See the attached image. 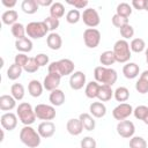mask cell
Here are the masks:
<instances>
[{"instance_id": "6da1fadb", "label": "cell", "mask_w": 148, "mask_h": 148, "mask_svg": "<svg viewBox=\"0 0 148 148\" xmlns=\"http://www.w3.org/2000/svg\"><path fill=\"white\" fill-rule=\"evenodd\" d=\"M94 77L95 81L101 84L106 86H113L117 82L118 74L117 72L111 67H104V66H97L94 69Z\"/></svg>"}, {"instance_id": "7a4b0ae2", "label": "cell", "mask_w": 148, "mask_h": 148, "mask_svg": "<svg viewBox=\"0 0 148 148\" xmlns=\"http://www.w3.org/2000/svg\"><path fill=\"white\" fill-rule=\"evenodd\" d=\"M74 67H75L74 62L71 59L65 58V59H60L58 61H52L47 66V72L59 74L62 77V76L72 75L74 73Z\"/></svg>"}, {"instance_id": "3957f363", "label": "cell", "mask_w": 148, "mask_h": 148, "mask_svg": "<svg viewBox=\"0 0 148 148\" xmlns=\"http://www.w3.org/2000/svg\"><path fill=\"white\" fill-rule=\"evenodd\" d=\"M20 140L23 145L29 148H37L40 145L42 136L31 126H23L20 131Z\"/></svg>"}, {"instance_id": "277c9868", "label": "cell", "mask_w": 148, "mask_h": 148, "mask_svg": "<svg viewBox=\"0 0 148 148\" xmlns=\"http://www.w3.org/2000/svg\"><path fill=\"white\" fill-rule=\"evenodd\" d=\"M16 114L18 120L24 126H31L37 118L35 113V108H32L31 104L27 102H22L18 104V106L16 108Z\"/></svg>"}, {"instance_id": "5b68a950", "label": "cell", "mask_w": 148, "mask_h": 148, "mask_svg": "<svg viewBox=\"0 0 148 148\" xmlns=\"http://www.w3.org/2000/svg\"><path fill=\"white\" fill-rule=\"evenodd\" d=\"M113 53L116 57V62L126 64L130 61L132 57V51L130 47V43L125 39H118L113 45Z\"/></svg>"}, {"instance_id": "8992f818", "label": "cell", "mask_w": 148, "mask_h": 148, "mask_svg": "<svg viewBox=\"0 0 148 148\" xmlns=\"http://www.w3.org/2000/svg\"><path fill=\"white\" fill-rule=\"evenodd\" d=\"M25 31L29 38L32 39H40L45 37L49 32V28L44 21H34L25 25Z\"/></svg>"}, {"instance_id": "52a82bcc", "label": "cell", "mask_w": 148, "mask_h": 148, "mask_svg": "<svg viewBox=\"0 0 148 148\" xmlns=\"http://www.w3.org/2000/svg\"><path fill=\"white\" fill-rule=\"evenodd\" d=\"M35 113L36 117L40 120L44 121H51L56 118V109L53 105H49V104H37L35 106Z\"/></svg>"}, {"instance_id": "ba28073f", "label": "cell", "mask_w": 148, "mask_h": 148, "mask_svg": "<svg viewBox=\"0 0 148 148\" xmlns=\"http://www.w3.org/2000/svg\"><path fill=\"white\" fill-rule=\"evenodd\" d=\"M84 45L89 49H95L101 43V32L96 28H87L83 31Z\"/></svg>"}, {"instance_id": "9c48e42d", "label": "cell", "mask_w": 148, "mask_h": 148, "mask_svg": "<svg viewBox=\"0 0 148 148\" xmlns=\"http://www.w3.org/2000/svg\"><path fill=\"white\" fill-rule=\"evenodd\" d=\"M81 20L89 28H95L101 23L99 14L94 8H86L83 10V13L81 14Z\"/></svg>"}, {"instance_id": "30bf717a", "label": "cell", "mask_w": 148, "mask_h": 148, "mask_svg": "<svg viewBox=\"0 0 148 148\" xmlns=\"http://www.w3.org/2000/svg\"><path fill=\"white\" fill-rule=\"evenodd\" d=\"M116 130H117V133L125 139H131L132 136H134V133H135L134 124L131 120H126V119L118 121Z\"/></svg>"}, {"instance_id": "8fae6325", "label": "cell", "mask_w": 148, "mask_h": 148, "mask_svg": "<svg viewBox=\"0 0 148 148\" xmlns=\"http://www.w3.org/2000/svg\"><path fill=\"white\" fill-rule=\"evenodd\" d=\"M133 108L131 104L128 103H120L118 104L113 110H112V116L116 120L118 121H121V120H125L126 118H128L132 113H133Z\"/></svg>"}, {"instance_id": "7c38bea8", "label": "cell", "mask_w": 148, "mask_h": 148, "mask_svg": "<svg viewBox=\"0 0 148 148\" xmlns=\"http://www.w3.org/2000/svg\"><path fill=\"white\" fill-rule=\"evenodd\" d=\"M86 80V74L81 71H76L69 76V87L73 90H80L87 84Z\"/></svg>"}, {"instance_id": "4fadbf2b", "label": "cell", "mask_w": 148, "mask_h": 148, "mask_svg": "<svg viewBox=\"0 0 148 148\" xmlns=\"http://www.w3.org/2000/svg\"><path fill=\"white\" fill-rule=\"evenodd\" d=\"M0 123L3 130L6 131H13L17 126V114L13 112H6L1 116Z\"/></svg>"}, {"instance_id": "5bb4252c", "label": "cell", "mask_w": 148, "mask_h": 148, "mask_svg": "<svg viewBox=\"0 0 148 148\" xmlns=\"http://www.w3.org/2000/svg\"><path fill=\"white\" fill-rule=\"evenodd\" d=\"M60 81H61V76L59 74H56V73H49L45 77H44V81H43V87L44 89L49 90V91H53L56 89H58L59 84H60Z\"/></svg>"}, {"instance_id": "9a60e30c", "label": "cell", "mask_w": 148, "mask_h": 148, "mask_svg": "<svg viewBox=\"0 0 148 148\" xmlns=\"http://www.w3.org/2000/svg\"><path fill=\"white\" fill-rule=\"evenodd\" d=\"M37 132L43 139H49L53 136L56 132V125L52 121H42L37 127Z\"/></svg>"}, {"instance_id": "2e32d148", "label": "cell", "mask_w": 148, "mask_h": 148, "mask_svg": "<svg viewBox=\"0 0 148 148\" xmlns=\"http://www.w3.org/2000/svg\"><path fill=\"white\" fill-rule=\"evenodd\" d=\"M66 130H67V132H68L71 135L76 136V135H80L84 128H83L82 123H81V120H80L79 118H72V119H69V120L67 121V124H66Z\"/></svg>"}, {"instance_id": "e0dca14e", "label": "cell", "mask_w": 148, "mask_h": 148, "mask_svg": "<svg viewBox=\"0 0 148 148\" xmlns=\"http://www.w3.org/2000/svg\"><path fill=\"white\" fill-rule=\"evenodd\" d=\"M123 74L126 79H130V80L135 79L140 74V67L138 64L128 61L123 66Z\"/></svg>"}, {"instance_id": "ac0fdd59", "label": "cell", "mask_w": 148, "mask_h": 148, "mask_svg": "<svg viewBox=\"0 0 148 148\" xmlns=\"http://www.w3.org/2000/svg\"><path fill=\"white\" fill-rule=\"evenodd\" d=\"M90 114L95 118H103L106 114V106L103 102H92L89 105Z\"/></svg>"}, {"instance_id": "d6986e66", "label": "cell", "mask_w": 148, "mask_h": 148, "mask_svg": "<svg viewBox=\"0 0 148 148\" xmlns=\"http://www.w3.org/2000/svg\"><path fill=\"white\" fill-rule=\"evenodd\" d=\"M135 90L139 94H142V95L148 92V69L143 71L140 74L139 80L135 83Z\"/></svg>"}, {"instance_id": "ffe728a7", "label": "cell", "mask_w": 148, "mask_h": 148, "mask_svg": "<svg viewBox=\"0 0 148 148\" xmlns=\"http://www.w3.org/2000/svg\"><path fill=\"white\" fill-rule=\"evenodd\" d=\"M46 44L51 50H59L62 46V38L57 32H50L46 37Z\"/></svg>"}, {"instance_id": "44dd1931", "label": "cell", "mask_w": 148, "mask_h": 148, "mask_svg": "<svg viewBox=\"0 0 148 148\" xmlns=\"http://www.w3.org/2000/svg\"><path fill=\"white\" fill-rule=\"evenodd\" d=\"M65 92L60 89H56L53 91L50 92V96H49V101L51 103V105L53 106H60L65 103Z\"/></svg>"}, {"instance_id": "7402d4cb", "label": "cell", "mask_w": 148, "mask_h": 148, "mask_svg": "<svg viewBox=\"0 0 148 148\" xmlns=\"http://www.w3.org/2000/svg\"><path fill=\"white\" fill-rule=\"evenodd\" d=\"M16 106V99L12 95H1L0 96V110L10 111Z\"/></svg>"}, {"instance_id": "603a6c76", "label": "cell", "mask_w": 148, "mask_h": 148, "mask_svg": "<svg viewBox=\"0 0 148 148\" xmlns=\"http://www.w3.org/2000/svg\"><path fill=\"white\" fill-rule=\"evenodd\" d=\"M17 18H18V14L15 9H8L6 12L2 13L1 15V21L3 24L6 25H13L15 23H17Z\"/></svg>"}, {"instance_id": "cb8c5ba5", "label": "cell", "mask_w": 148, "mask_h": 148, "mask_svg": "<svg viewBox=\"0 0 148 148\" xmlns=\"http://www.w3.org/2000/svg\"><path fill=\"white\" fill-rule=\"evenodd\" d=\"M15 49L21 53H27L32 50V42L29 37H24L15 40Z\"/></svg>"}, {"instance_id": "d4e9b609", "label": "cell", "mask_w": 148, "mask_h": 148, "mask_svg": "<svg viewBox=\"0 0 148 148\" xmlns=\"http://www.w3.org/2000/svg\"><path fill=\"white\" fill-rule=\"evenodd\" d=\"M79 119L81 120L82 126H83V128H84L86 131H89V132H90V131H94V130H95L96 121H95L94 117H92L90 113H87V112L81 113V114L79 116Z\"/></svg>"}, {"instance_id": "484cf974", "label": "cell", "mask_w": 148, "mask_h": 148, "mask_svg": "<svg viewBox=\"0 0 148 148\" xmlns=\"http://www.w3.org/2000/svg\"><path fill=\"white\" fill-rule=\"evenodd\" d=\"M112 97H113V90H112L111 86L101 84L99 90H98V95H97V98L99 99V102H108Z\"/></svg>"}, {"instance_id": "4316f807", "label": "cell", "mask_w": 148, "mask_h": 148, "mask_svg": "<svg viewBox=\"0 0 148 148\" xmlns=\"http://www.w3.org/2000/svg\"><path fill=\"white\" fill-rule=\"evenodd\" d=\"M43 84L38 80H31L28 84V91L32 97H39L43 94Z\"/></svg>"}, {"instance_id": "83f0119b", "label": "cell", "mask_w": 148, "mask_h": 148, "mask_svg": "<svg viewBox=\"0 0 148 148\" xmlns=\"http://www.w3.org/2000/svg\"><path fill=\"white\" fill-rule=\"evenodd\" d=\"M99 83L96 82V81H90L86 84L84 87V94L88 98H97V95H98V90H99Z\"/></svg>"}, {"instance_id": "f1b7e54d", "label": "cell", "mask_w": 148, "mask_h": 148, "mask_svg": "<svg viewBox=\"0 0 148 148\" xmlns=\"http://www.w3.org/2000/svg\"><path fill=\"white\" fill-rule=\"evenodd\" d=\"M99 62H101V65L104 66V67H110L111 65H113V64L116 62V57H114L113 51H111V50L104 51V52L99 56Z\"/></svg>"}, {"instance_id": "f546056e", "label": "cell", "mask_w": 148, "mask_h": 148, "mask_svg": "<svg viewBox=\"0 0 148 148\" xmlns=\"http://www.w3.org/2000/svg\"><path fill=\"white\" fill-rule=\"evenodd\" d=\"M38 8L39 6L36 0H23L21 3V9L23 10V13L29 14V15L35 14L38 10Z\"/></svg>"}, {"instance_id": "4dcf8cb0", "label": "cell", "mask_w": 148, "mask_h": 148, "mask_svg": "<svg viewBox=\"0 0 148 148\" xmlns=\"http://www.w3.org/2000/svg\"><path fill=\"white\" fill-rule=\"evenodd\" d=\"M65 15V7L61 2H53L52 6L50 7V16L54 18H60Z\"/></svg>"}, {"instance_id": "1f68e13d", "label": "cell", "mask_w": 148, "mask_h": 148, "mask_svg": "<svg viewBox=\"0 0 148 148\" xmlns=\"http://www.w3.org/2000/svg\"><path fill=\"white\" fill-rule=\"evenodd\" d=\"M113 97L116 98L117 102L125 103V102L130 98V90H128L126 87H118V88L113 91Z\"/></svg>"}, {"instance_id": "d6a6232c", "label": "cell", "mask_w": 148, "mask_h": 148, "mask_svg": "<svg viewBox=\"0 0 148 148\" xmlns=\"http://www.w3.org/2000/svg\"><path fill=\"white\" fill-rule=\"evenodd\" d=\"M22 72H23V68H22L21 66L16 65V64H13V65H10V66L8 67V69H7V77H8L9 80H12V81L17 80V79L22 75Z\"/></svg>"}, {"instance_id": "836d02e7", "label": "cell", "mask_w": 148, "mask_h": 148, "mask_svg": "<svg viewBox=\"0 0 148 148\" xmlns=\"http://www.w3.org/2000/svg\"><path fill=\"white\" fill-rule=\"evenodd\" d=\"M10 31H12V35H13L16 39L24 38V37H25V35H27L25 27H24L22 23H20V22H17V23L13 24V25H12V28H10Z\"/></svg>"}, {"instance_id": "e575fe53", "label": "cell", "mask_w": 148, "mask_h": 148, "mask_svg": "<svg viewBox=\"0 0 148 148\" xmlns=\"http://www.w3.org/2000/svg\"><path fill=\"white\" fill-rule=\"evenodd\" d=\"M24 92H25V91H24L23 84H21V83H14V84H12V87H10V95H12L16 101L23 99Z\"/></svg>"}, {"instance_id": "d590c367", "label": "cell", "mask_w": 148, "mask_h": 148, "mask_svg": "<svg viewBox=\"0 0 148 148\" xmlns=\"http://www.w3.org/2000/svg\"><path fill=\"white\" fill-rule=\"evenodd\" d=\"M116 14L128 18L131 16V14H132V6L130 3H127V2H120L116 8Z\"/></svg>"}, {"instance_id": "8d00e7d4", "label": "cell", "mask_w": 148, "mask_h": 148, "mask_svg": "<svg viewBox=\"0 0 148 148\" xmlns=\"http://www.w3.org/2000/svg\"><path fill=\"white\" fill-rule=\"evenodd\" d=\"M130 47H131V51L135 52V53H140L142 51L146 50V43L142 38L138 37V38H133L130 43Z\"/></svg>"}, {"instance_id": "74e56055", "label": "cell", "mask_w": 148, "mask_h": 148, "mask_svg": "<svg viewBox=\"0 0 148 148\" xmlns=\"http://www.w3.org/2000/svg\"><path fill=\"white\" fill-rule=\"evenodd\" d=\"M81 20V13L77 9H71L66 14V21L69 24H75Z\"/></svg>"}, {"instance_id": "f35d334b", "label": "cell", "mask_w": 148, "mask_h": 148, "mask_svg": "<svg viewBox=\"0 0 148 148\" xmlns=\"http://www.w3.org/2000/svg\"><path fill=\"white\" fill-rule=\"evenodd\" d=\"M128 146L130 148H147V141L142 136H132Z\"/></svg>"}, {"instance_id": "ab89813d", "label": "cell", "mask_w": 148, "mask_h": 148, "mask_svg": "<svg viewBox=\"0 0 148 148\" xmlns=\"http://www.w3.org/2000/svg\"><path fill=\"white\" fill-rule=\"evenodd\" d=\"M133 114H134V117H135L136 119L143 121V119H145V118L147 117V114H148V106H146V105H138V106L133 110Z\"/></svg>"}, {"instance_id": "60d3db41", "label": "cell", "mask_w": 148, "mask_h": 148, "mask_svg": "<svg viewBox=\"0 0 148 148\" xmlns=\"http://www.w3.org/2000/svg\"><path fill=\"white\" fill-rule=\"evenodd\" d=\"M119 31H120V35H121V37H123V39H130V38H132L133 36H134V28L128 23V24H125L124 27H121L120 29H119Z\"/></svg>"}, {"instance_id": "b9f144b4", "label": "cell", "mask_w": 148, "mask_h": 148, "mask_svg": "<svg viewBox=\"0 0 148 148\" xmlns=\"http://www.w3.org/2000/svg\"><path fill=\"white\" fill-rule=\"evenodd\" d=\"M111 22H112V24L114 25V27H117V28H121V27H124L125 24H128V18H126V17H123V16H120V15H118V14H114L113 16H112V18H111Z\"/></svg>"}, {"instance_id": "7bdbcfd3", "label": "cell", "mask_w": 148, "mask_h": 148, "mask_svg": "<svg viewBox=\"0 0 148 148\" xmlns=\"http://www.w3.org/2000/svg\"><path fill=\"white\" fill-rule=\"evenodd\" d=\"M96 146H97L96 140L92 136H84L80 141V147L81 148H96Z\"/></svg>"}, {"instance_id": "ee69618b", "label": "cell", "mask_w": 148, "mask_h": 148, "mask_svg": "<svg viewBox=\"0 0 148 148\" xmlns=\"http://www.w3.org/2000/svg\"><path fill=\"white\" fill-rule=\"evenodd\" d=\"M38 69H39V66L37 65L35 58H29L27 65L23 67V71H25L27 73H35V72H37Z\"/></svg>"}, {"instance_id": "f6af8a7d", "label": "cell", "mask_w": 148, "mask_h": 148, "mask_svg": "<svg viewBox=\"0 0 148 148\" xmlns=\"http://www.w3.org/2000/svg\"><path fill=\"white\" fill-rule=\"evenodd\" d=\"M44 22H45V24L47 25L49 31H52V32H53V31L59 27V24H60L59 20H58V18H54V17H52V16H47V17L44 20Z\"/></svg>"}, {"instance_id": "bcb514c9", "label": "cell", "mask_w": 148, "mask_h": 148, "mask_svg": "<svg viewBox=\"0 0 148 148\" xmlns=\"http://www.w3.org/2000/svg\"><path fill=\"white\" fill-rule=\"evenodd\" d=\"M28 60H29V57L25 53H17L15 56V58H14V64H16V65H18V66H21L23 68L27 65Z\"/></svg>"}, {"instance_id": "7dc6e473", "label": "cell", "mask_w": 148, "mask_h": 148, "mask_svg": "<svg viewBox=\"0 0 148 148\" xmlns=\"http://www.w3.org/2000/svg\"><path fill=\"white\" fill-rule=\"evenodd\" d=\"M67 3L71 5V6H74V8L79 10V9H84V8L88 6L89 1H88V0H74V1L68 0Z\"/></svg>"}, {"instance_id": "c3c4849f", "label": "cell", "mask_w": 148, "mask_h": 148, "mask_svg": "<svg viewBox=\"0 0 148 148\" xmlns=\"http://www.w3.org/2000/svg\"><path fill=\"white\" fill-rule=\"evenodd\" d=\"M35 60L39 67H44V66L49 65V57L45 53H38L35 57Z\"/></svg>"}, {"instance_id": "681fc988", "label": "cell", "mask_w": 148, "mask_h": 148, "mask_svg": "<svg viewBox=\"0 0 148 148\" xmlns=\"http://www.w3.org/2000/svg\"><path fill=\"white\" fill-rule=\"evenodd\" d=\"M145 5H146V0H133L132 1V7H134L138 10H145Z\"/></svg>"}, {"instance_id": "f907efd6", "label": "cell", "mask_w": 148, "mask_h": 148, "mask_svg": "<svg viewBox=\"0 0 148 148\" xmlns=\"http://www.w3.org/2000/svg\"><path fill=\"white\" fill-rule=\"evenodd\" d=\"M1 2H2V5L5 6V7H7V8H13L15 5H16V0H12V1H7V0H1Z\"/></svg>"}, {"instance_id": "816d5d0a", "label": "cell", "mask_w": 148, "mask_h": 148, "mask_svg": "<svg viewBox=\"0 0 148 148\" xmlns=\"http://www.w3.org/2000/svg\"><path fill=\"white\" fill-rule=\"evenodd\" d=\"M37 1V3H38V6H44V7H46V6H52V3H53V1L52 0H36Z\"/></svg>"}, {"instance_id": "f5cc1de1", "label": "cell", "mask_w": 148, "mask_h": 148, "mask_svg": "<svg viewBox=\"0 0 148 148\" xmlns=\"http://www.w3.org/2000/svg\"><path fill=\"white\" fill-rule=\"evenodd\" d=\"M145 10L148 12V0H146V5H145Z\"/></svg>"}, {"instance_id": "db71d44e", "label": "cell", "mask_w": 148, "mask_h": 148, "mask_svg": "<svg viewBox=\"0 0 148 148\" xmlns=\"http://www.w3.org/2000/svg\"><path fill=\"white\" fill-rule=\"evenodd\" d=\"M143 123H145L146 125H148V114H147V117H146V118L143 119Z\"/></svg>"}, {"instance_id": "11a10c76", "label": "cell", "mask_w": 148, "mask_h": 148, "mask_svg": "<svg viewBox=\"0 0 148 148\" xmlns=\"http://www.w3.org/2000/svg\"><path fill=\"white\" fill-rule=\"evenodd\" d=\"M145 53H146V57H148V47L146 49V52H145Z\"/></svg>"}, {"instance_id": "9f6ffc18", "label": "cell", "mask_w": 148, "mask_h": 148, "mask_svg": "<svg viewBox=\"0 0 148 148\" xmlns=\"http://www.w3.org/2000/svg\"><path fill=\"white\" fill-rule=\"evenodd\" d=\"M146 61H147V64H148V57H146Z\"/></svg>"}]
</instances>
